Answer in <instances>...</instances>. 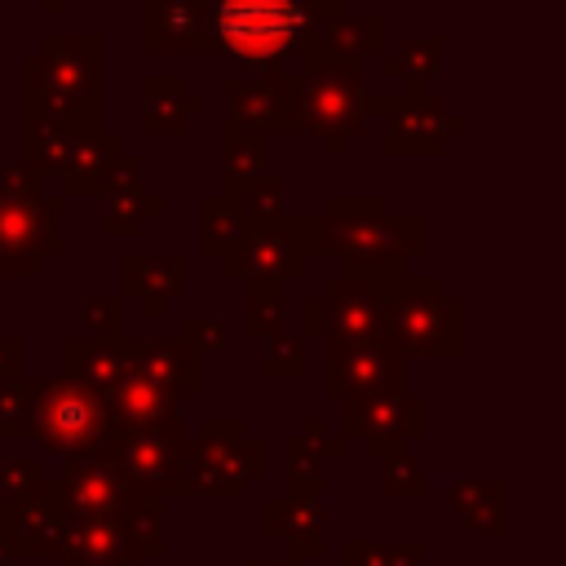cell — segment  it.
I'll list each match as a JSON object with an SVG mask.
<instances>
[{
    "instance_id": "cell-20",
    "label": "cell",
    "mask_w": 566,
    "mask_h": 566,
    "mask_svg": "<svg viewBox=\"0 0 566 566\" xmlns=\"http://www.w3.org/2000/svg\"><path fill=\"white\" fill-rule=\"evenodd\" d=\"M128 371H133V354L124 336L119 340H88V336L66 340V380L106 398Z\"/></svg>"
},
{
    "instance_id": "cell-33",
    "label": "cell",
    "mask_w": 566,
    "mask_h": 566,
    "mask_svg": "<svg viewBox=\"0 0 566 566\" xmlns=\"http://www.w3.org/2000/svg\"><path fill=\"white\" fill-rule=\"evenodd\" d=\"M424 544L407 539V544H376V539H349L345 544V566H420Z\"/></svg>"
},
{
    "instance_id": "cell-4",
    "label": "cell",
    "mask_w": 566,
    "mask_h": 566,
    "mask_svg": "<svg viewBox=\"0 0 566 566\" xmlns=\"http://www.w3.org/2000/svg\"><path fill=\"white\" fill-rule=\"evenodd\" d=\"M261 473V442L243 438L239 420H208L203 438L177 442L164 491L177 495H239Z\"/></svg>"
},
{
    "instance_id": "cell-32",
    "label": "cell",
    "mask_w": 566,
    "mask_h": 566,
    "mask_svg": "<svg viewBox=\"0 0 566 566\" xmlns=\"http://www.w3.org/2000/svg\"><path fill=\"white\" fill-rule=\"evenodd\" d=\"M287 500H323V464H318V447L310 438H292L287 442Z\"/></svg>"
},
{
    "instance_id": "cell-28",
    "label": "cell",
    "mask_w": 566,
    "mask_h": 566,
    "mask_svg": "<svg viewBox=\"0 0 566 566\" xmlns=\"http://www.w3.org/2000/svg\"><path fill=\"white\" fill-rule=\"evenodd\" d=\"M106 234H137L146 217L159 212V199H146V190L137 181H106Z\"/></svg>"
},
{
    "instance_id": "cell-13",
    "label": "cell",
    "mask_w": 566,
    "mask_h": 566,
    "mask_svg": "<svg viewBox=\"0 0 566 566\" xmlns=\"http://www.w3.org/2000/svg\"><path fill=\"white\" fill-rule=\"evenodd\" d=\"M345 429L367 447V455H394L407 438L424 433V402L402 398V394H380V398H354L345 407Z\"/></svg>"
},
{
    "instance_id": "cell-2",
    "label": "cell",
    "mask_w": 566,
    "mask_h": 566,
    "mask_svg": "<svg viewBox=\"0 0 566 566\" xmlns=\"http://www.w3.org/2000/svg\"><path fill=\"white\" fill-rule=\"evenodd\" d=\"M310 18H318L310 0H212L208 40L265 75L305 44Z\"/></svg>"
},
{
    "instance_id": "cell-31",
    "label": "cell",
    "mask_w": 566,
    "mask_h": 566,
    "mask_svg": "<svg viewBox=\"0 0 566 566\" xmlns=\"http://www.w3.org/2000/svg\"><path fill=\"white\" fill-rule=\"evenodd\" d=\"M243 323L256 336H279V327H283V283H274V279H248Z\"/></svg>"
},
{
    "instance_id": "cell-18",
    "label": "cell",
    "mask_w": 566,
    "mask_h": 566,
    "mask_svg": "<svg viewBox=\"0 0 566 566\" xmlns=\"http://www.w3.org/2000/svg\"><path fill=\"white\" fill-rule=\"evenodd\" d=\"M128 354H133V371L155 389H164L168 398H190L203 385L199 354L190 349V340H142V345H128Z\"/></svg>"
},
{
    "instance_id": "cell-11",
    "label": "cell",
    "mask_w": 566,
    "mask_h": 566,
    "mask_svg": "<svg viewBox=\"0 0 566 566\" xmlns=\"http://www.w3.org/2000/svg\"><path fill=\"white\" fill-rule=\"evenodd\" d=\"M230 124L234 128H265V133H301V80L283 71L265 75H230Z\"/></svg>"
},
{
    "instance_id": "cell-3",
    "label": "cell",
    "mask_w": 566,
    "mask_h": 566,
    "mask_svg": "<svg viewBox=\"0 0 566 566\" xmlns=\"http://www.w3.org/2000/svg\"><path fill=\"white\" fill-rule=\"evenodd\" d=\"M424 248L416 217H389L380 199H332L318 221V252L358 261H407Z\"/></svg>"
},
{
    "instance_id": "cell-36",
    "label": "cell",
    "mask_w": 566,
    "mask_h": 566,
    "mask_svg": "<svg viewBox=\"0 0 566 566\" xmlns=\"http://www.w3.org/2000/svg\"><path fill=\"white\" fill-rule=\"evenodd\" d=\"M84 332H88V340H119V301L88 296L84 301Z\"/></svg>"
},
{
    "instance_id": "cell-40",
    "label": "cell",
    "mask_w": 566,
    "mask_h": 566,
    "mask_svg": "<svg viewBox=\"0 0 566 566\" xmlns=\"http://www.w3.org/2000/svg\"><path fill=\"white\" fill-rule=\"evenodd\" d=\"M248 566H301L296 557H256V562H248Z\"/></svg>"
},
{
    "instance_id": "cell-6",
    "label": "cell",
    "mask_w": 566,
    "mask_h": 566,
    "mask_svg": "<svg viewBox=\"0 0 566 566\" xmlns=\"http://www.w3.org/2000/svg\"><path fill=\"white\" fill-rule=\"evenodd\" d=\"M385 340H394L398 354H460L464 305L442 287V279H402L385 310Z\"/></svg>"
},
{
    "instance_id": "cell-41",
    "label": "cell",
    "mask_w": 566,
    "mask_h": 566,
    "mask_svg": "<svg viewBox=\"0 0 566 566\" xmlns=\"http://www.w3.org/2000/svg\"><path fill=\"white\" fill-rule=\"evenodd\" d=\"M44 9H49V13H57V9H62V0H44Z\"/></svg>"
},
{
    "instance_id": "cell-29",
    "label": "cell",
    "mask_w": 566,
    "mask_h": 566,
    "mask_svg": "<svg viewBox=\"0 0 566 566\" xmlns=\"http://www.w3.org/2000/svg\"><path fill=\"white\" fill-rule=\"evenodd\" d=\"M438 62H442V35H429V40H411L394 62H385V71L398 75L402 97H420L424 80L438 71Z\"/></svg>"
},
{
    "instance_id": "cell-39",
    "label": "cell",
    "mask_w": 566,
    "mask_h": 566,
    "mask_svg": "<svg viewBox=\"0 0 566 566\" xmlns=\"http://www.w3.org/2000/svg\"><path fill=\"white\" fill-rule=\"evenodd\" d=\"M18 371H22V345L4 340V349H0V380H13Z\"/></svg>"
},
{
    "instance_id": "cell-22",
    "label": "cell",
    "mask_w": 566,
    "mask_h": 566,
    "mask_svg": "<svg viewBox=\"0 0 566 566\" xmlns=\"http://www.w3.org/2000/svg\"><path fill=\"white\" fill-rule=\"evenodd\" d=\"M62 566H142V557L128 548L115 517L102 522H71L62 544Z\"/></svg>"
},
{
    "instance_id": "cell-30",
    "label": "cell",
    "mask_w": 566,
    "mask_h": 566,
    "mask_svg": "<svg viewBox=\"0 0 566 566\" xmlns=\"http://www.w3.org/2000/svg\"><path fill=\"white\" fill-rule=\"evenodd\" d=\"M243 208H239V199H230V195H221V199H208L203 203V248L212 252V256H230L234 252V243L243 239Z\"/></svg>"
},
{
    "instance_id": "cell-34",
    "label": "cell",
    "mask_w": 566,
    "mask_h": 566,
    "mask_svg": "<svg viewBox=\"0 0 566 566\" xmlns=\"http://www.w3.org/2000/svg\"><path fill=\"white\" fill-rule=\"evenodd\" d=\"M44 491V473H40V460H0V500L13 504V500H31Z\"/></svg>"
},
{
    "instance_id": "cell-23",
    "label": "cell",
    "mask_w": 566,
    "mask_h": 566,
    "mask_svg": "<svg viewBox=\"0 0 566 566\" xmlns=\"http://www.w3.org/2000/svg\"><path fill=\"white\" fill-rule=\"evenodd\" d=\"M124 150H119V137H106V133H75L71 137V146H66V155H62V181H66V190H75V195H93V190H102L106 186V177H111V168H115V159H119Z\"/></svg>"
},
{
    "instance_id": "cell-8",
    "label": "cell",
    "mask_w": 566,
    "mask_h": 566,
    "mask_svg": "<svg viewBox=\"0 0 566 566\" xmlns=\"http://www.w3.org/2000/svg\"><path fill=\"white\" fill-rule=\"evenodd\" d=\"M318 252V221L310 217H248L243 221V239L234 243V252L226 256L230 274H248V279H292L305 270V261Z\"/></svg>"
},
{
    "instance_id": "cell-19",
    "label": "cell",
    "mask_w": 566,
    "mask_h": 566,
    "mask_svg": "<svg viewBox=\"0 0 566 566\" xmlns=\"http://www.w3.org/2000/svg\"><path fill=\"white\" fill-rule=\"evenodd\" d=\"M106 407L115 416V424L124 433H137V429H181V411H177V398H168L164 389H155L150 380H142L137 371H128L111 394H106Z\"/></svg>"
},
{
    "instance_id": "cell-12",
    "label": "cell",
    "mask_w": 566,
    "mask_h": 566,
    "mask_svg": "<svg viewBox=\"0 0 566 566\" xmlns=\"http://www.w3.org/2000/svg\"><path fill=\"white\" fill-rule=\"evenodd\" d=\"M332 398H380L402 394V354L389 340L371 345H327V376Z\"/></svg>"
},
{
    "instance_id": "cell-10",
    "label": "cell",
    "mask_w": 566,
    "mask_h": 566,
    "mask_svg": "<svg viewBox=\"0 0 566 566\" xmlns=\"http://www.w3.org/2000/svg\"><path fill=\"white\" fill-rule=\"evenodd\" d=\"M133 482L124 478V469L111 455H80L66 464L62 478L44 482V495L71 517V522H102L115 517L119 504L128 500Z\"/></svg>"
},
{
    "instance_id": "cell-25",
    "label": "cell",
    "mask_w": 566,
    "mask_h": 566,
    "mask_svg": "<svg viewBox=\"0 0 566 566\" xmlns=\"http://www.w3.org/2000/svg\"><path fill=\"white\" fill-rule=\"evenodd\" d=\"M199 111H203V102L190 97L181 80H168V75L146 80V128L150 133H177Z\"/></svg>"
},
{
    "instance_id": "cell-24",
    "label": "cell",
    "mask_w": 566,
    "mask_h": 566,
    "mask_svg": "<svg viewBox=\"0 0 566 566\" xmlns=\"http://www.w3.org/2000/svg\"><path fill=\"white\" fill-rule=\"evenodd\" d=\"M181 279H186L181 256H128L124 261V287L142 296L150 314H159L164 301L181 292Z\"/></svg>"
},
{
    "instance_id": "cell-15",
    "label": "cell",
    "mask_w": 566,
    "mask_h": 566,
    "mask_svg": "<svg viewBox=\"0 0 566 566\" xmlns=\"http://www.w3.org/2000/svg\"><path fill=\"white\" fill-rule=\"evenodd\" d=\"M66 531H71V517L40 491L31 500L4 504V539H0V548H9L18 557H53V553H62Z\"/></svg>"
},
{
    "instance_id": "cell-21",
    "label": "cell",
    "mask_w": 566,
    "mask_h": 566,
    "mask_svg": "<svg viewBox=\"0 0 566 566\" xmlns=\"http://www.w3.org/2000/svg\"><path fill=\"white\" fill-rule=\"evenodd\" d=\"M265 535L287 544V557H318L327 539V513L318 500H270L265 504Z\"/></svg>"
},
{
    "instance_id": "cell-16",
    "label": "cell",
    "mask_w": 566,
    "mask_h": 566,
    "mask_svg": "<svg viewBox=\"0 0 566 566\" xmlns=\"http://www.w3.org/2000/svg\"><path fill=\"white\" fill-rule=\"evenodd\" d=\"M150 53H199L208 49V0H146Z\"/></svg>"
},
{
    "instance_id": "cell-7",
    "label": "cell",
    "mask_w": 566,
    "mask_h": 566,
    "mask_svg": "<svg viewBox=\"0 0 566 566\" xmlns=\"http://www.w3.org/2000/svg\"><path fill=\"white\" fill-rule=\"evenodd\" d=\"M97 35H49L44 53L27 62V88L35 102L97 119Z\"/></svg>"
},
{
    "instance_id": "cell-9",
    "label": "cell",
    "mask_w": 566,
    "mask_h": 566,
    "mask_svg": "<svg viewBox=\"0 0 566 566\" xmlns=\"http://www.w3.org/2000/svg\"><path fill=\"white\" fill-rule=\"evenodd\" d=\"M363 124H367V88L354 66L323 62L301 80V128L318 133L332 155L345 146V137L363 133Z\"/></svg>"
},
{
    "instance_id": "cell-1",
    "label": "cell",
    "mask_w": 566,
    "mask_h": 566,
    "mask_svg": "<svg viewBox=\"0 0 566 566\" xmlns=\"http://www.w3.org/2000/svg\"><path fill=\"white\" fill-rule=\"evenodd\" d=\"M27 433L44 442V451H62L71 460L80 455H111L124 438L102 394L75 385V380H31L27 398Z\"/></svg>"
},
{
    "instance_id": "cell-26",
    "label": "cell",
    "mask_w": 566,
    "mask_h": 566,
    "mask_svg": "<svg viewBox=\"0 0 566 566\" xmlns=\"http://www.w3.org/2000/svg\"><path fill=\"white\" fill-rule=\"evenodd\" d=\"M261 177H265V146H261V137L230 124L226 128V195L239 199Z\"/></svg>"
},
{
    "instance_id": "cell-37",
    "label": "cell",
    "mask_w": 566,
    "mask_h": 566,
    "mask_svg": "<svg viewBox=\"0 0 566 566\" xmlns=\"http://www.w3.org/2000/svg\"><path fill=\"white\" fill-rule=\"evenodd\" d=\"M385 491H389V495H402V500L424 495V478H420L416 460H407L402 451H394L389 464H385Z\"/></svg>"
},
{
    "instance_id": "cell-35",
    "label": "cell",
    "mask_w": 566,
    "mask_h": 566,
    "mask_svg": "<svg viewBox=\"0 0 566 566\" xmlns=\"http://www.w3.org/2000/svg\"><path fill=\"white\" fill-rule=\"evenodd\" d=\"M27 398H31V380H0V438L27 433Z\"/></svg>"
},
{
    "instance_id": "cell-14",
    "label": "cell",
    "mask_w": 566,
    "mask_h": 566,
    "mask_svg": "<svg viewBox=\"0 0 566 566\" xmlns=\"http://www.w3.org/2000/svg\"><path fill=\"white\" fill-rule=\"evenodd\" d=\"M371 111H389V137H385V150H407V155H420V150H438L455 128H464V119L447 115L442 102H424V97H394V102H376L367 97V115Z\"/></svg>"
},
{
    "instance_id": "cell-27",
    "label": "cell",
    "mask_w": 566,
    "mask_h": 566,
    "mask_svg": "<svg viewBox=\"0 0 566 566\" xmlns=\"http://www.w3.org/2000/svg\"><path fill=\"white\" fill-rule=\"evenodd\" d=\"M500 504H504L500 482H460V486H451V513L469 531L500 535Z\"/></svg>"
},
{
    "instance_id": "cell-38",
    "label": "cell",
    "mask_w": 566,
    "mask_h": 566,
    "mask_svg": "<svg viewBox=\"0 0 566 566\" xmlns=\"http://www.w3.org/2000/svg\"><path fill=\"white\" fill-rule=\"evenodd\" d=\"M305 358H301V340L296 336H270V354H265V371L270 376H301Z\"/></svg>"
},
{
    "instance_id": "cell-17",
    "label": "cell",
    "mask_w": 566,
    "mask_h": 566,
    "mask_svg": "<svg viewBox=\"0 0 566 566\" xmlns=\"http://www.w3.org/2000/svg\"><path fill=\"white\" fill-rule=\"evenodd\" d=\"M177 433L181 429H137V433H124L119 447L111 451V460L124 469V478L137 491L159 495L168 486V473H172V460H177Z\"/></svg>"
},
{
    "instance_id": "cell-5",
    "label": "cell",
    "mask_w": 566,
    "mask_h": 566,
    "mask_svg": "<svg viewBox=\"0 0 566 566\" xmlns=\"http://www.w3.org/2000/svg\"><path fill=\"white\" fill-rule=\"evenodd\" d=\"M62 252L57 199L40 190L27 168L0 172V261L9 274H40V261Z\"/></svg>"
}]
</instances>
